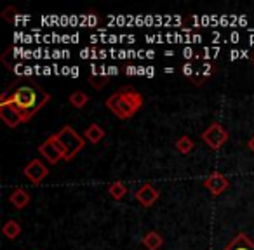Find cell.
I'll return each instance as SVG.
<instances>
[{"instance_id":"6da1fadb","label":"cell","mask_w":254,"mask_h":250,"mask_svg":"<svg viewBox=\"0 0 254 250\" xmlns=\"http://www.w3.org/2000/svg\"><path fill=\"white\" fill-rule=\"evenodd\" d=\"M0 102L12 104L18 109L19 115H21L23 122H28L30 118H33V115L40 108H44L49 102V94L37 82L28 80V78H21V80H16L2 94Z\"/></svg>"},{"instance_id":"7a4b0ae2","label":"cell","mask_w":254,"mask_h":250,"mask_svg":"<svg viewBox=\"0 0 254 250\" xmlns=\"http://www.w3.org/2000/svg\"><path fill=\"white\" fill-rule=\"evenodd\" d=\"M143 96L136 91L134 87L127 85V87L119 89L117 92H113L112 96H108L105 101V106L120 120H129L141 109Z\"/></svg>"},{"instance_id":"3957f363","label":"cell","mask_w":254,"mask_h":250,"mask_svg":"<svg viewBox=\"0 0 254 250\" xmlns=\"http://www.w3.org/2000/svg\"><path fill=\"white\" fill-rule=\"evenodd\" d=\"M54 139H56L60 150L63 151V158L66 160V162L75 158V155H77L80 150H84V145H85L84 138H80V136L71 127H68V125L61 129L58 134H54Z\"/></svg>"},{"instance_id":"277c9868","label":"cell","mask_w":254,"mask_h":250,"mask_svg":"<svg viewBox=\"0 0 254 250\" xmlns=\"http://www.w3.org/2000/svg\"><path fill=\"white\" fill-rule=\"evenodd\" d=\"M202 141L211 150H219L228 141V132H226L219 123H211V125L202 132Z\"/></svg>"},{"instance_id":"5b68a950","label":"cell","mask_w":254,"mask_h":250,"mask_svg":"<svg viewBox=\"0 0 254 250\" xmlns=\"http://www.w3.org/2000/svg\"><path fill=\"white\" fill-rule=\"evenodd\" d=\"M23 176L28 177V181L32 184H40L47 176H49V169L47 165L39 158H33L28 165L23 169Z\"/></svg>"},{"instance_id":"8992f818","label":"cell","mask_w":254,"mask_h":250,"mask_svg":"<svg viewBox=\"0 0 254 250\" xmlns=\"http://www.w3.org/2000/svg\"><path fill=\"white\" fill-rule=\"evenodd\" d=\"M228 184H230L228 177L223 176V174H219V172H212L211 176L205 177V181H204V188L209 190V193H211L212 197H218V195H221L223 191H226Z\"/></svg>"},{"instance_id":"52a82bcc","label":"cell","mask_w":254,"mask_h":250,"mask_svg":"<svg viewBox=\"0 0 254 250\" xmlns=\"http://www.w3.org/2000/svg\"><path fill=\"white\" fill-rule=\"evenodd\" d=\"M39 151L42 153L44 158H46L49 163H53V165L60 162V160H64L63 158V151H61L60 146H58L54 136H51V138L47 139L46 143H42V145L39 146Z\"/></svg>"},{"instance_id":"ba28073f","label":"cell","mask_w":254,"mask_h":250,"mask_svg":"<svg viewBox=\"0 0 254 250\" xmlns=\"http://www.w3.org/2000/svg\"><path fill=\"white\" fill-rule=\"evenodd\" d=\"M159 197H160L159 190H157V188H153L150 183L143 184V186L136 191V200H138L139 203H141L143 207H146V208L152 207V205L159 200Z\"/></svg>"},{"instance_id":"9c48e42d","label":"cell","mask_w":254,"mask_h":250,"mask_svg":"<svg viewBox=\"0 0 254 250\" xmlns=\"http://www.w3.org/2000/svg\"><path fill=\"white\" fill-rule=\"evenodd\" d=\"M0 118L4 120L5 125L11 127V129L18 127L19 123L23 122V118L18 113V109H16L12 104H9V102H0Z\"/></svg>"},{"instance_id":"30bf717a","label":"cell","mask_w":254,"mask_h":250,"mask_svg":"<svg viewBox=\"0 0 254 250\" xmlns=\"http://www.w3.org/2000/svg\"><path fill=\"white\" fill-rule=\"evenodd\" d=\"M9 203L14 205V208H18V210H21L30 203V193L25 188H16L9 195Z\"/></svg>"},{"instance_id":"8fae6325","label":"cell","mask_w":254,"mask_h":250,"mask_svg":"<svg viewBox=\"0 0 254 250\" xmlns=\"http://www.w3.org/2000/svg\"><path fill=\"white\" fill-rule=\"evenodd\" d=\"M223 250H254V242L246 233H239Z\"/></svg>"},{"instance_id":"7c38bea8","label":"cell","mask_w":254,"mask_h":250,"mask_svg":"<svg viewBox=\"0 0 254 250\" xmlns=\"http://www.w3.org/2000/svg\"><path fill=\"white\" fill-rule=\"evenodd\" d=\"M141 243L145 245L146 250H159L160 247L164 245V238L159 231H148L145 236H143Z\"/></svg>"},{"instance_id":"4fadbf2b","label":"cell","mask_w":254,"mask_h":250,"mask_svg":"<svg viewBox=\"0 0 254 250\" xmlns=\"http://www.w3.org/2000/svg\"><path fill=\"white\" fill-rule=\"evenodd\" d=\"M105 134H106V132L99 127L98 123H91V125L85 129L84 138L87 139L89 143H92V145H98L99 141H103V139H105Z\"/></svg>"},{"instance_id":"5bb4252c","label":"cell","mask_w":254,"mask_h":250,"mask_svg":"<svg viewBox=\"0 0 254 250\" xmlns=\"http://www.w3.org/2000/svg\"><path fill=\"white\" fill-rule=\"evenodd\" d=\"M2 233H4L5 238L14 240V238H18V236L21 235V226H19L18 221L11 219V221H7L4 226H2Z\"/></svg>"},{"instance_id":"9a60e30c","label":"cell","mask_w":254,"mask_h":250,"mask_svg":"<svg viewBox=\"0 0 254 250\" xmlns=\"http://www.w3.org/2000/svg\"><path fill=\"white\" fill-rule=\"evenodd\" d=\"M108 193L113 200H122V198L127 195V186L122 183V181H115V183L108 188Z\"/></svg>"},{"instance_id":"2e32d148","label":"cell","mask_w":254,"mask_h":250,"mask_svg":"<svg viewBox=\"0 0 254 250\" xmlns=\"http://www.w3.org/2000/svg\"><path fill=\"white\" fill-rule=\"evenodd\" d=\"M193 148H195L193 139L188 138V136H181V138L176 141V150L181 153V155H188Z\"/></svg>"},{"instance_id":"e0dca14e","label":"cell","mask_w":254,"mask_h":250,"mask_svg":"<svg viewBox=\"0 0 254 250\" xmlns=\"http://www.w3.org/2000/svg\"><path fill=\"white\" fill-rule=\"evenodd\" d=\"M89 102V96L85 94L84 91H75L73 94L70 96V104L75 106V108H84L85 104Z\"/></svg>"},{"instance_id":"ac0fdd59","label":"cell","mask_w":254,"mask_h":250,"mask_svg":"<svg viewBox=\"0 0 254 250\" xmlns=\"http://www.w3.org/2000/svg\"><path fill=\"white\" fill-rule=\"evenodd\" d=\"M89 82H91V85L94 89L101 91V89L105 87V84H106V77H105V75H98V77H96V73H91V77H89Z\"/></svg>"},{"instance_id":"d6986e66","label":"cell","mask_w":254,"mask_h":250,"mask_svg":"<svg viewBox=\"0 0 254 250\" xmlns=\"http://www.w3.org/2000/svg\"><path fill=\"white\" fill-rule=\"evenodd\" d=\"M183 73L187 75V77H191L193 75V66H191V63H187L183 66Z\"/></svg>"},{"instance_id":"ffe728a7","label":"cell","mask_w":254,"mask_h":250,"mask_svg":"<svg viewBox=\"0 0 254 250\" xmlns=\"http://www.w3.org/2000/svg\"><path fill=\"white\" fill-rule=\"evenodd\" d=\"M247 148L251 150V153H254V136H251V139L247 141Z\"/></svg>"},{"instance_id":"44dd1931","label":"cell","mask_w":254,"mask_h":250,"mask_svg":"<svg viewBox=\"0 0 254 250\" xmlns=\"http://www.w3.org/2000/svg\"><path fill=\"white\" fill-rule=\"evenodd\" d=\"M249 59H251V63L254 64V50H251V54H249Z\"/></svg>"}]
</instances>
